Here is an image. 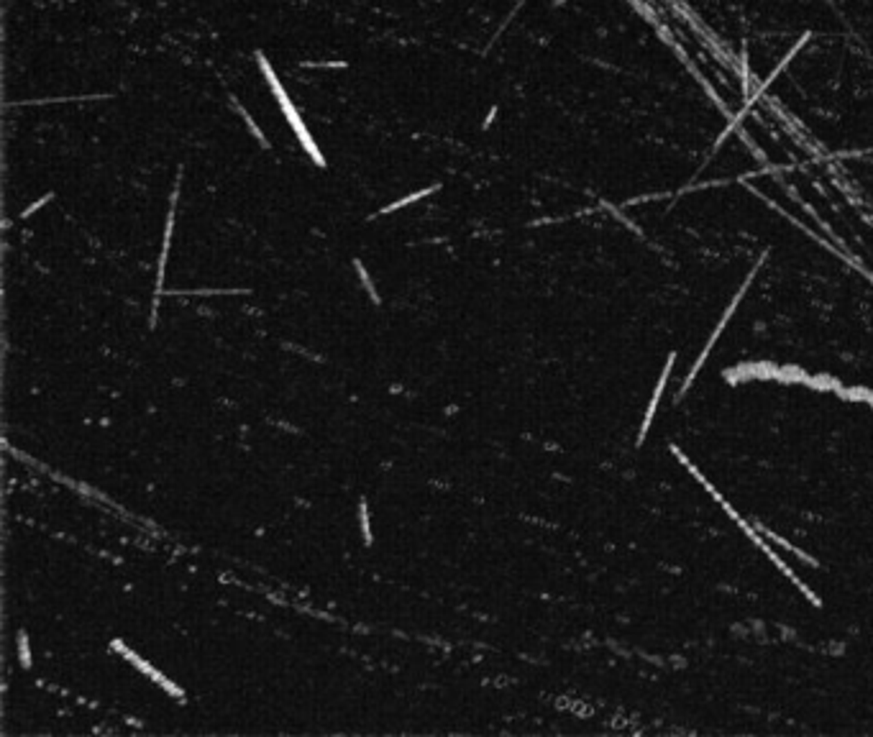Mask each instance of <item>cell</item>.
Listing matches in <instances>:
<instances>
[{
	"mask_svg": "<svg viewBox=\"0 0 873 737\" xmlns=\"http://www.w3.org/2000/svg\"><path fill=\"white\" fill-rule=\"evenodd\" d=\"M256 59H259V67H261V72H264V77H267L269 87H272V92H274V98H277V100H279V108H282V113H285V116H287V121H290V126H292V131H294V134H297V139H300V143H303V149L308 151V157H310V159L315 161L318 167H326V159H323V154H320V149H318V146H315V141H312L310 131L305 128L303 118H300V113H297V108H294V105H292V100L287 98L285 87H282V82H279V80H277V75H274V69H272V64H269L267 59H264V54H261V51H256Z\"/></svg>",
	"mask_w": 873,
	"mask_h": 737,
	"instance_id": "6da1fadb",
	"label": "cell"
},
{
	"mask_svg": "<svg viewBox=\"0 0 873 737\" xmlns=\"http://www.w3.org/2000/svg\"><path fill=\"white\" fill-rule=\"evenodd\" d=\"M177 195H179V179H177L175 190H172V200H169L167 226H164V246H161V256H159V276H157V292H154V318H152V326H154V320H157V302H159L161 292H164V267H167L169 243H172V231H175V205H177Z\"/></svg>",
	"mask_w": 873,
	"mask_h": 737,
	"instance_id": "7a4b0ae2",
	"label": "cell"
},
{
	"mask_svg": "<svg viewBox=\"0 0 873 737\" xmlns=\"http://www.w3.org/2000/svg\"><path fill=\"white\" fill-rule=\"evenodd\" d=\"M438 187H441V184H430V187H425V190H420V193H412V195H407V197H403V200H397V202H392V205H387V208H382V210H379V215H387V213H392V210H400V208H405V205H410V202L420 200V197H425V195H430V193H436Z\"/></svg>",
	"mask_w": 873,
	"mask_h": 737,
	"instance_id": "3957f363",
	"label": "cell"
},
{
	"mask_svg": "<svg viewBox=\"0 0 873 737\" xmlns=\"http://www.w3.org/2000/svg\"><path fill=\"white\" fill-rule=\"evenodd\" d=\"M359 520H361V535H364V543L371 545V528H369V510H367V499H359Z\"/></svg>",
	"mask_w": 873,
	"mask_h": 737,
	"instance_id": "277c9868",
	"label": "cell"
},
{
	"mask_svg": "<svg viewBox=\"0 0 873 737\" xmlns=\"http://www.w3.org/2000/svg\"><path fill=\"white\" fill-rule=\"evenodd\" d=\"M233 103H236V100H233ZM236 108H238V113H241V116H244V121H246V126L252 128V134H254V136H256V139H259V143H261V146H264V149H269V141H267V139H264V134H261V131H259V126H256V123H254V121H252V116H249V113H246V110H244V108H241V105H238V103H236Z\"/></svg>",
	"mask_w": 873,
	"mask_h": 737,
	"instance_id": "5b68a950",
	"label": "cell"
},
{
	"mask_svg": "<svg viewBox=\"0 0 873 737\" xmlns=\"http://www.w3.org/2000/svg\"><path fill=\"white\" fill-rule=\"evenodd\" d=\"M353 267H356V272H359L361 282H364V287H367V292L371 294L374 305H379V294H377V290H374V285H371V279H369V274H367V269L361 267V261H353Z\"/></svg>",
	"mask_w": 873,
	"mask_h": 737,
	"instance_id": "8992f818",
	"label": "cell"
},
{
	"mask_svg": "<svg viewBox=\"0 0 873 737\" xmlns=\"http://www.w3.org/2000/svg\"><path fill=\"white\" fill-rule=\"evenodd\" d=\"M18 653H21L24 668H31V650H28V635H26V632L18 635Z\"/></svg>",
	"mask_w": 873,
	"mask_h": 737,
	"instance_id": "52a82bcc",
	"label": "cell"
},
{
	"mask_svg": "<svg viewBox=\"0 0 873 737\" xmlns=\"http://www.w3.org/2000/svg\"><path fill=\"white\" fill-rule=\"evenodd\" d=\"M51 197H54V195H51V193H49V195H44L42 200H36V202H34V205H31V208H26V210H24V213H21V218H28V215H34L36 210L42 208V205H46V202H49V200H51Z\"/></svg>",
	"mask_w": 873,
	"mask_h": 737,
	"instance_id": "ba28073f",
	"label": "cell"
}]
</instances>
